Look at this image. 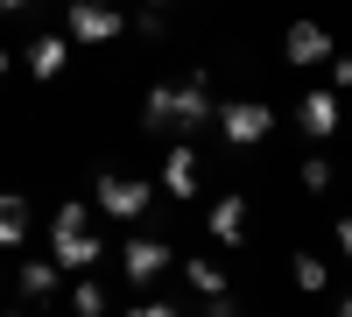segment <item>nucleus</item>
<instances>
[{
    "label": "nucleus",
    "mask_w": 352,
    "mask_h": 317,
    "mask_svg": "<svg viewBox=\"0 0 352 317\" xmlns=\"http://www.w3.org/2000/svg\"><path fill=\"white\" fill-rule=\"evenodd\" d=\"M212 113H219L212 85H204V71H190L184 85H155V92H148V106H141V127H148V134H162V127L197 134V127H212Z\"/></svg>",
    "instance_id": "f257e3e1"
},
{
    "label": "nucleus",
    "mask_w": 352,
    "mask_h": 317,
    "mask_svg": "<svg viewBox=\"0 0 352 317\" xmlns=\"http://www.w3.org/2000/svg\"><path fill=\"white\" fill-rule=\"evenodd\" d=\"M50 261L64 275H85V268L106 261V240L92 233V205H78V197L56 205V219H50Z\"/></svg>",
    "instance_id": "f03ea898"
},
{
    "label": "nucleus",
    "mask_w": 352,
    "mask_h": 317,
    "mask_svg": "<svg viewBox=\"0 0 352 317\" xmlns=\"http://www.w3.org/2000/svg\"><path fill=\"white\" fill-rule=\"evenodd\" d=\"M212 127L226 134V149H261V141L275 134V106L268 99H219Z\"/></svg>",
    "instance_id": "7ed1b4c3"
},
{
    "label": "nucleus",
    "mask_w": 352,
    "mask_h": 317,
    "mask_svg": "<svg viewBox=\"0 0 352 317\" xmlns=\"http://www.w3.org/2000/svg\"><path fill=\"white\" fill-rule=\"evenodd\" d=\"M64 36L71 43H120L127 36V14L120 8H113V0H71V8H64Z\"/></svg>",
    "instance_id": "20e7f679"
},
{
    "label": "nucleus",
    "mask_w": 352,
    "mask_h": 317,
    "mask_svg": "<svg viewBox=\"0 0 352 317\" xmlns=\"http://www.w3.org/2000/svg\"><path fill=\"white\" fill-rule=\"evenodd\" d=\"M148 205H155V190L141 184V177L106 169V177L92 184V212H106V219H148Z\"/></svg>",
    "instance_id": "39448f33"
},
{
    "label": "nucleus",
    "mask_w": 352,
    "mask_h": 317,
    "mask_svg": "<svg viewBox=\"0 0 352 317\" xmlns=\"http://www.w3.org/2000/svg\"><path fill=\"white\" fill-rule=\"evenodd\" d=\"M169 268H176V247H169V240H155V233H134V240L120 247V282H134V289L162 282Z\"/></svg>",
    "instance_id": "423d86ee"
},
{
    "label": "nucleus",
    "mask_w": 352,
    "mask_h": 317,
    "mask_svg": "<svg viewBox=\"0 0 352 317\" xmlns=\"http://www.w3.org/2000/svg\"><path fill=\"white\" fill-rule=\"evenodd\" d=\"M331 56H338V43H331L324 21H289V28H282V64H296V71H324Z\"/></svg>",
    "instance_id": "0eeeda50"
},
{
    "label": "nucleus",
    "mask_w": 352,
    "mask_h": 317,
    "mask_svg": "<svg viewBox=\"0 0 352 317\" xmlns=\"http://www.w3.org/2000/svg\"><path fill=\"white\" fill-rule=\"evenodd\" d=\"M338 113H345L338 92H331V85H317V92L296 99V127H303L310 141H331V134H338Z\"/></svg>",
    "instance_id": "6e6552de"
},
{
    "label": "nucleus",
    "mask_w": 352,
    "mask_h": 317,
    "mask_svg": "<svg viewBox=\"0 0 352 317\" xmlns=\"http://www.w3.org/2000/svg\"><path fill=\"white\" fill-rule=\"evenodd\" d=\"M204 233H212L219 247H240V240H247V197H240V190H226L219 205L204 212Z\"/></svg>",
    "instance_id": "1a4fd4ad"
},
{
    "label": "nucleus",
    "mask_w": 352,
    "mask_h": 317,
    "mask_svg": "<svg viewBox=\"0 0 352 317\" xmlns=\"http://www.w3.org/2000/svg\"><path fill=\"white\" fill-rule=\"evenodd\" d=\"M21 64H28V78H64V64H71V36H36V43H28L21 50Z\"/></svg>",
    "instance_id": "9d476101"
},
{
    "label": "nucleus",
    "mask_w": 352,
    "mask_h": 317,
    "mask_svg": "<svg viewBox=\"0 0 352 317\" xmlns=\"http://www.w3.org/2000/svg\"><path fill=\"white\" fill-rule=\"evenodd\" d=\"M162 190L169 197H197V149L190 141H176V149L162 155Z\"/></svg>",
    "instance_id": "9b49d317"
},
{
    "label": "nucleus",
    "mask_w": 352,
    "mask_h": 317,
    "mask_svg": "<svg viewBox=\"0 0 352 317\" xmlns=\"http://www.w3.org/2000/svg\"><path fill=\"white\" fill-rule=\"evenodd\" d=\"M56 282H64V268H56V261H21V268H14V289H21L28 303L56 296Z\"/></svg>",
    "instance_id": "f8f14e48"
},
{
    "label": "nucleus",
    "mask_w": 352,
    "mask_h": 317,
    "mask_svg": "<svg viewBox=\"0 0 352 317\" xmlns=\"http://www.w3.org/2000/svg\"><path fill=\"white\" fill-rule=\"evenodd\" d=\"M176 275H184L197 296H226V268L212 261V254H190V261H176Z\"/></svg>",
    "instance_id": "ddd939ff"
},
{
    "label": "nucleus",
    "mask_w": 352,
    "mask_h": 317,
    "mask_svg": "<svg viewBox=\"0 0 352 317\" xmlns=\"http://www.w3.org/2000/svg\"><path fill=\"white\" fill-rule=\"evenodd\" d=\"M21 240H28V197L0 190V254H8V247H21Z\"/></svg>",
    "instance_id": "4468645a"
},
{
    "label": "nucleus",
    "mask_w": 352,
    "mask_h": 317,
    "mask_svg": "<svg viewBox=\"0 0 352 317\" xmlns=\"http://www.w3.org/2000/svg\"><path fill=\"white\" fill-rule=\"evenodd\" d=\"M289 282L310 289V296H324V289H331V268L317 261V254H289Z\"/></svg>",
    "instance_id": "2eb2a0df"
},
{
    "label": "nucleus",
    "mask_w": 352,
    "mask_h": 317,
    "mask_svg": "<svg viewBox=\"0 0 352 317\" xmlns=\"http://www.w3.org/2000/svg\"><path fill=\"white\" fill-rule=\"evenodd\" d=\"M106 303H113V296H106L99 275H78V282H71V310H78V317H106Z\"/></svg>",
    "instance_id": "dca6fc26"
},
{
    "label": "nucleus",
    "mask_w": 352,
    "mask_h": 317,
    "mask_svg": "<svg viewBox=\"0 0 352 317\" xmlns=\"http://www.w3.org/2000/svg\"><path fill=\"white\" fill-rule=\"evenodd\" d=\"M296 177H303V190H331V155H317V149H310V155L296 162Z\"/></svg>",
    "instance_id": "f3484780"
},
{
    "label": "nucleus",
    "mask_w": 352,
    "mask_h": 317,
    "mask_svg": "<svg viewBox=\"0 0 352 317\" xmlns=\"http://www.w3.org/2000/svg\"><path fill=\"white\" fill-rule=\"evenodd\" d=\"M127 28H134L141 43H162V36H169V21H162V8H141V14L127 21Z\"/></svg>",
    "instance_id": "a211bd4d"
},
{
    "label": "nucleus",
    "mask_w": 352,
    "mask_h": 317,
    "mask_svg": "<svg viewBox=\"0 0 352 317\" xmlns=\"http://www.w3.org/2000/svg\"><path fill=\"white\" fill-rule=\"evenodd\" d=\"M324 71H331V92H345V85H352V50H345V56H331Z\"/></svg>",
    "instance_id": "6ab92c4d"
},
{
    "label": "nucleus",
    "mask_w": 352,
    "mask_h": 317,
    "mask_svg": "<svg viewBox=\"0 0 352 317\" xmlns=\"http://www.w3.org/2000/svg\"><path fill=\"white\" fill-rule=\"evenodd\" d=\"M204 317H240V303H232V289H226V296H204Z\"/></svg>",
    "instance_id": "aec40b11"
},
{
    "label": "nucleus",
    "mask_w": 352,
    "mask_h": 317,
    "mask_svg": "<svg viewBox=\"0 0 352 317\" xmlns=\"http://www.w3.org/2000/svg\"><path fill=\"white\" fill-rule=\"evenodd\" d=\"M120 317H176V303H134V310H120Z\"/></svg>",
    "instance_id": "412c9836"
},
{
    "label": "nucleus",
    "mask_w": 352,
    "mask_h": 317,
    "mask_svg": "<svg viewBox=\"0 0 352 317\" xmlns=\"http://www.w3.org/2000/svg\"><path fill=\"white\" fill-rule=\"evenodd\" d=\"M331 226H338V247H345V261H352V212H338Z\"/></svg>",
    "instance_id": "4be33fe9"
},
{
    "label": "nucleus",
    "mask_w": 352,
    "mask_h": 317,
    "mask_svg": "<svg viewBox=\"0 0 352 317\" xmlns=\"http://www.w3.org/2000/svg\"><path fill=\"white\" fill-rule=\"evenodd\" d=\"M28 8H36V0H0V14H28Z\"/></svg>",
    "instance_id": "5701e85b"
},
{
    "label": "nucleus",
    "mask_w": 352,
    "mask_h": 317,
    "mask_svg": "<svg viewBox=\"0 0 352 317\" xmlns=\"http://www.w3.org/2000/svg\"><path fill=\"white\" fill-rule=\"evenodd\" d=\"M8 71H14V56H8V50H0V85H8Z\"/></svg>",
    "instance_id": "b1692460"
},
{
    "label": "nucleus",
    "mask_w": 352,
    "mask_h": 317,
    "mask_svg": "<svg viewBox=\"0 0 352 317\" xmlns=\"http://www.w3.org/2000/svg\"><path fill=\"white\" fill-rule=\"evenodd\" d=\"M338 317H352V289H345V296H338Z\"/></svg>",
    "instance_id": "393cba45"
},
{
    "label": "nucleus",
    "mask_w": 352,
    "mask_h": 317,
    "mask_svg": "<svg viewBox=\"0 0 352 317\" xmlns=\"http://www.w3.org/2000/svg\"><path fill=\"white\" fill-rule=\"evenodd\" d=\"M0 317H28V310H0Z\"/></svg>",
    "instance_id": "a878e982"
},
{
    "label": "nucleus",
    "mask_w": 352,
    "mask_h": 317,
    "mask_svg": "<svg viewBox=\"0 0 352 317\" xmlns=\"http://www.w3.org/2000/svg\"><path fill=\"white\" fill-rule=\"evenodd\" d=\"M148 8H169V0H148Z\"/></svg>",
    "instance_id": "bb28decb"
}]
</instances>
